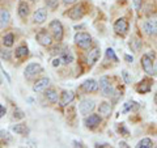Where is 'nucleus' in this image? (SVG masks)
<instances>
[{
  "label": "nucleus",
  "mask_w": 157,
  "mask_h": 148,
  "mask_svg": "<svg viewBox=\"0 0 157 148\" xmlns=\"http://www.w3.org/2000/svg\"><path fill=\"white\" fill-rule=\"evenodd\" d=\"M75 43L82 49V50H88L92 46V37L88 33H76L75 34Z\"/></svg>",
  "instance_id": "1"
},
{
  "label": "nucleus",
  "mask_w": 157,
  "mask_h": 148,
  "mask_svg": "<svg viewBox=\"0 0 157 148\" xmlns=\"http://www.w3.org/2000/svg\"><path fill=\"white\" fill-rule=\"evenodd\" d=\"M100 89H101L102 96H105V97H111L114 95V87L111 85L110 79L107 76H102L100 79Z\"/></svg>",
  "instance_id": "2"
},
{
  "label": "nucleus",
  "mask_w": 157,
  "mask_h": 148,
  "mask_svg": "<svg viewBox=\"0 0 157 148\" xmlns=\"http://www.w3.org/2000/svg\"><path fill=\"white\" fill-rule=\"evenodd\" d=\"M48 29L52 33V37L56 39V41H62L63 39V25L59 20H52L48 25Z\"/></svg>",
  "instance_id": "3"
},
{
  "label": "nucleus",
  "mask_w": 157,
  "mask_h": 148,
  "mask_svg": "<svg viewBox=\"0 0 157 148\" xmlns=\"http://www.w3.org/2000/svg\"><path fill=\"white\" fill-rule=\"evenodd\" d=\"M94 107H96L94 100L84 98V100L80 102V105H78V111H80L82 115H88V114H90V113L94 110Z\"/></svg>",
  "instance_id": "4"
},
{
  "label": "nucleus",
  "mask_w": 157,
  "mask_h": 148,
  "mask_svg": "<svg viewBox=\"0 0 157 148\" xmlns=\"http://www.w3.org/2000/svg\"><path fill=\"white\" fill-rule=\"evenodd\" d=\"M36 39H37V42H38L41 46L48 47V46L52 45V37L50 36V33H48L47 30H45V29L37 33Z\"/></svg>",
  "instance_id": "5"
},
{
  "label": "nucleus",
  "mask_w": 157,
  "mask_h": 148,
  "mask_svg": "<svg viewBox=\"0 0 157 148\" xmlns=\"http://www.w3.org/2000/svg\"><path fill=\"white\" fill-rule=\"evenodd\" d=\"M141 66H143V70L148 73V75H153L155 73L153 62H152V58L148 54H144V55L141 56Z\"/></svg>",
  "instance_id": "6"
},
{
  "label": "nucleus",
  "mask_w": 157,
  "mask_h": 148,
  "mask_svg": "<svg viewBox=\"0 0 157 148\" xmlns=\"http://www.w3.org/2000/svg\"><path fill=\"white\" fill-rule=\"evenodd\" d=\"M101 121H102V118L100 114H89L85 118L84 123L88 129H96V127L101 123Z\"/></svg>",
  "instance_id": "7"
},
{
  "label": "nucleus",
  "mask_w": 157,
  "mask_h": 148,
  "mask_svg": "<svg viewBox=\"0 0 157 148\" xmlns=\"http://www.w3.org/2000/svg\"><path fill=\"white\" fill-rule=\"evenodd\" d=\"M143 29L148 36H157V20H147L143 24Z\"/></svg>",
  "instance_id": "8"
},
{
  "label": "nucleus",
  "mask_w": 157,
  "mask_h": 148,
  "mask_svg": "<svg viewBox=\"0 0 157 148\" xmlns=\"http://www.w3.org/2000/svg\"><path fill=\"white\" fill-rule=\"evenodd\" d=\"M100 85H98V83L96 80H93V79H89V80H85L84 83L81 84V89L86 92V93H93V92H97Z\"/></svg>",
  "instance_id": "9"
},
{
  "label": "nucleus",
  "mask_w": 157,
  "mask_h": 148,
  "mask_svg": "<svg viewBox=\"0 0 157 148\" xmlns=\"http://www.w3.org/2000/svg\"><path fill=\"white\" fill-rule=\"evenodd\" d=\"M73 100H75V93L72 91H63L60 95V98H59V102H60L62 107H64L68 103H71Z\"/></svg>",
  "instance_id": "10"
},
{
  "label": "nucleus",
  "mask_w": 157,
  "mask_h": 148,
  "mask_svg": "<svg viewBox=\"0 0 157 148\" xmlns=\"http://www.w3.org/2000/svg\"><path fill=\"white\" fill-rule=\"evenodd\" d=\"M42 66L38 64V63H30V64H28L26 68H25V76L26 77H33L36 76L37 73L42 72Z\"/></svg>",
  "instance_id": "11"
},
{
  "label": "nucleus",
  "mask_w": 157,
  "mask_h": 148,
  "mask_svg": "<svg viewBox=\"0 0 157 148\" xmlns=\"http://www.w3.org/2000/svg\"><path fill=\"white\" fill-rule=\"evenodd\" d=\"M114 30L118 33V34H126L127 30H128V22L126 21L124 18H119L117 20L115 24H114Z\"/></svg>",
  "instance_id": "12"
},
{
  "label": "nucleus",
  "mask_w": 157,
  "mask_h": 148,
  "mask_svg": "<svg viewBox=\"0 0 157 148\" xmlns=\"http://www.w3.org/2000/svg\"><path fill=\"white\" fill-rule=\"evenodd\" d=\"M46 18H47V11H46V8H39L33 14V21H34V24H43V22L46 21Z\"/></svg>",
  "instance_id": "13"
},
{
  "label": "nucleus",
  "mask_w": 157,
  "mask_h": 148,
  "mask_svg": "<svg viewBox=\"0 0 157 148\" xmlns=\"http://www.w3.org/2000/svg\"><path fill=\"white\" fill-rule=\"evenodd\" d=\"M48 84H50V80H48L47 77H42V79H39L38 81H36V84L33 85V91L37 93L45 92L48 88Z\"/></svg>",
  "instance_id": "14"
},
{
  "label": "nucleus",
  "mask_w": 157,
  "mask_h": 148,
  "mask_svg": "<svg viewBox=\"0 0 157 148\" xmlns=\"http://www.w3.org/2000/svg\"><path fill=\"white\" fill-rule=\"evenodd\" d=\"M68 17L72 20H80L82 16H84V7L82 6H75L72 9H70V12L67 13Z\"/></svg>",
  "instance_id": "15"
},
{
  "label": "nucleus",
  "mask_w": 157,
  "mask_h": 148,
  "mask_svg": "<svg viewBox=\"0 0 157 148\" xmlns=\"http://www.w3.org/2000/svg\"><path fill=\"white\" fill-rule=\"evenodd\" d=\"M11 20V14L7 9H0V29H4Z\"/></svg>",
  "instance_id": "16"
},
{
  "label": "nucleus",
  "mask_w": 157,
  "mask_h": 148,
  "mask_svg": "<svg viewBox=\"0 0 157 148\" xmlns=\"http://www.w3.org/2000/svg\"><path fill=\"white\" fill-rule=\"evenodd\" d=\"M98 114L101 117H110L111 114V105L109 102H101L98 107Z\"/></svg>",
  "instance_id": "17"
},
{
  "label": "nucleus",
  "mask_w": 157,
  "mask_h": 148,
  "mask_svg": "<svg viewBox=\"0 0 157 148\" xmlns=\"http://www.w3.org/2000/svg\"><path fill=\"white\" fill-rule=\"evenodd\" d=\"M98 58H100V49L96 47V49H93L92 51H89V54H88V64L93 66L98 60Z\"/></svg>",
  "instance_id": "18"
},
{
  "label": "nucleus",
  "mask_w": 157,
  "mask_h": 148,
  "mask_svg": "<svg viewBox=\"0 0 157 148\" xmlns=\"http://www.w3.org/2000/svg\"><path fill=\"white\" fill-rule=\"evenodd\" d=\"M17 12H18V16L21 18H26L28 17V14H29V6L26 4V2H20L18 3Z\"/></svg>",
  "instance_id": "19"
},
{
  "label": "nucleus",
  "mask_w": 157,
  "mask_h": 148,
  "mask_svg": "<svg viewBox=\"0 0 157 148\" xmlns=\"http://www.w3.org/2000/svg\"><path fill=\"white\" fill-rule=\"evenodd\" d=\"M13 132H16L18 135H26L29 132V129L26 127V125H24V123H17V125H14L12 127Z\"/></svg>",
  "instance_id": "20"
},
{
  "label": "nucleus",
  "mask_w": 157,
  "mask_h": 148,
  "mask_svg": "<svg viewBox=\"0 0 157 148\" xmlns=\"http://www.w3.org/2000/svg\"><path fill=\"white\" fill-rule=\"evenodd\" d=\"M45 96L47 98V101H50L51 103H56L59 97H58V93L54 91V89H46L45 91Z\"/></svg>",
  "instance_id": "21"
},
{
  "label": "nucleus",
  "mask_w": 157,
  "mask_h": 148,
  "mask_svg": "<svg viewBox=\"0 0 157 148\" xmlns=\"http://www.w3.org/2000/svg\"><path fill=\"white\" fill-rule=\"evenodd\" d=\"M60 60L64 63V64H70V63H72V62H73V55H72L71 50H64V51H62Z\"/></svg>",
  "instance_id": "22"
},
{
  "label": "nucleus",
  "mask_w": 157,
  "mask_h": 148,
  "mask_svg": "<svg viewBox=\"0 0 157 148\" xmlns=\"http://www.w3.org/2000/svg\"><path fill=\"white\" fill-rule=\"evenodd\" d=\"M28 54H29V50H28L26 46H18L16 49V53H14V55H16L17 59H22V58L28 56Z\"/></svg>",
  "instance_id": "23"
},
{
  "label": "nucleus",
  "mask_w": 157,
  "mask_h": 148,
  "mask_svg": "<svg viewBox=\"0 0 157 148\" xmlns=\"http://www.w3.org/2000/svg\"><path fill=\"white\" fill-rule=\"evenodd\" d=\"M137 148H152L153 147V142L148 138H144V139H141L139 143H137Z\"/></svg>",
  "instance_id": "24"
},
{
  "label": "nucleus",
  "mask_w": 157,
  "mask_h": 148,
  "mask_svg": "<svg viewBox=\"0 0 157 148\" xmlns=\"http://www.w3.org/2000/svg\"><path fill=\"white\" fill-rule=\"evenodd\" d=\"M149 89H151V81L148 80H144L140 85H137V91L140 93H147V92H149Z\"/></svg>",
  "instance_id": "25"
},
{
  "label": "nucleus",
  "mask_w": 157,
  "mask_h": 148,
  "mask_svg": "<svg viewBox=\"0 0 157 148\" xmlns=\"http://www.w3.org/2000/svg\"><path fill=\"white\" fill-rule=\"evenodd\" d=\"M13 41H14L13 34L9 33V34H7V36L3 38V45L6 47H11V46H13Z\"/></svg>",
  "instance_id": "26"
},
{
  "label": "nucleus",
  "mask_w": 157,
  "mask_h": 148,
  "mask_svg": "<svg viewBox=\"0 0 157 148\" xmlns=\"http://www.w3.org/2000/svg\"><path fill=\"white\" fill-rule=\"evenodd\" d=\"M106 58L110 59V60H113V62H118V58H117V55H115L114 50H113V49H110V47L106 50Z\"/></svg>",
  "instance_id": "27"
},
{
  "label": "nucleus",
  "mask_w": 157,
  "mask_h": 148,
  "mask_svg": "<svg viewBox=\"0 0 157 148\" xmlns=\"http://www.w3.org/2000/svg\"><path fill=\"white\" fill-rule=\"evenodd\" d=\"M135 103H136V102H126V103H124V109H123V111L126 113L127 110H132V109L136 110L137 107H139V105H135Z\"/></svg>",
  "instance_id": "28"
},
{
  "label": "nucleus",
  "mask_w": 157,
  "mask_h": 148,
  "mask_svg": "<svg viewBox=\"0 0 157 148\" xmlns=\"http://www.w3.org/2000/svg\"><path fill=\"white\" fill-rule=\"evenodd\" d=\"M46 6L50 9H56L59 6V2L58 0H46Z\"/></svg>",
  "instance_id": "29"
},
{
  "label": "nucleus",
  "mask_w": 157,
  "mask_h": 148,
  "mask_svg": "<svg viewBox=\"0 0 157 148\" xmlns=\"http://www.w3.org/2000/svg\"><path fill=\"white\" fill-rule=\"evenodd\" d=\"M0 58L6 59V60H9V59H11V51L9 50H0Z\"/></svg>",
  "instance_id": "30"
},
{
  "label": "nucleus",
  "mask_w": 157,
  "mask_h": 148,
  "mask_svg": "<svg viewBox=\"0 0 157 148\" xmlns=\"http://www.w3.org/2000/svg\"><path fill=\"white\" fill-rule=\"evenodd\" d=\"M13 118H17V119H22V118H25V114H24V111L21 110H14L13 111Z\"/></svg>",
  "instance_id": "31"
},
{
  "label": "nucleus",
  "mask_w": 157,
  "mask_h": 148,
  "mask_svg": "<svg viewBox=\"0 0 157 148\" xmlns=\"http://www.w3.org/2000/svg\"><path fill=\"white\" fill-rule=\"evenodd\" d=\"M122 76H123L124 81H126L127 84H130V83H131V77L128 76V72H127L126 70H124V71H122Z\"/></svg>",
  "instance_id": "32"
},
{
  "label": "nucleus",
  "mask_w": 157,
  "mask_h": 148,
  "mask_svg": "<svg viewBox=\"0 0 157 148\" xmlns=\"http://www.w3.org/2000/svg\"><path fill=\"white\" fill-rule=\"evenodd\" d=\"M132 2H134V6H135V8H136V9H140L141 3H143V0H132Z\"/></svg>",
  "instance_id": "33"
},
{
  "label": "nucleus",
  "mask_w": 157,
  "mask_h": 148,
  "mask_svg": "<svg viewBox=\"0 0 157 148\" xmlns=\"http://www.w3.org/2000/svg\"><path fill=\"white\" fill-rule=\"evenodd\" d=\"M6 113H7V109L2 105V103H0V118H2L4 114H6Z\"/></svg>",
  "instance_id": "34"
},
{
  "label": "nucleus",
  "mask_w": 157,
  "mask_h": 148,
  "mask_svg": "<svg viewBox=\"0 0 157 148\" xmlns=\"http://www.w3.org/2000/svg\"><path fill=\"white\" fill-rule=\"evenodd\" d=\"M62 63V60H60V58H58V59H54V62H52V66L54 67H56V66H59Z\"/></svg>",
  "instance_id": "35"
},
{
  "label": "nucleus",
  "mask_w": 157,
  "mask_h": 148,
  "mask_svg": "<svg viewBox=\"0 0 157 148\" xmlns=\"http://www.w3.org/2000/svg\"><path fill=\"white\" fill-rule=\"evenodd\" d=\"M124 59H126L127 63H132V62H134V58L130 56V55H124Z\"/></svg>",
  "instance_id": "36"
},
{
  "label": "nucleus",
  "mask_w": 157,
  "mask_h": 148,
  "mask_svg": "<svg viewBox=\"0 0 157 148\" xmlns=\"http://www.w3.org/2000/svg\"><path fill=\"white\" fill-rule=\"evenodd\" d=\"M76 2H77V0H63V3H64V4H73Z\"/></svg>",
  "instance_id": "37"
},
{
  "label": "nucleus",
  "mask_w": 157,
  "mask_h": 148,
  "mask_svg": "<svg viewBox=\"0 0 157 148\" xmlns=\"http://www.w3.org/2000/svg\"><path fill=\"white\" fill-rule=\"evenodd\" d=\"M119 146H121V147H123V148L128 147V146H127V143H124V142H119Z\"/></svg>",
  "instance_id": "38"
},
{
  "label": "nucleus",
  "mask_w": 157,
  "mask_h": 148,
  "mask_svg": "<svg viewBox=\"0 0 157 148\" xmlns=\"http://www.w3.org/2000/svg\"><path fill=\"white\" fill-rule=\"evenodd\" d=\"M73 144H75V147H84L81 143H77V142H73Z\"/></svg>",
  "instance_id": "39"
},
{
  "label": "nucleus",
  "mask_w": 157,
  "mask_h": 148,
  "mask_svg": "<svg viewBox=\"0 0 157 148\" xmlns=\"http://www.w3.org/2000/svg\"><path fill=\"white\" fill-rule=\"evenodd\" d=\"M96 147H109V144H96Z\"/></svg>",
  "instance_id": "40"
},
{
  "label": "nucleus",
  "mask_w": 157,
  "mask_h": 148,
  "mask_svg": "<svg viewBox=\"0 0 157 148\" xmlns=\"http://www.w3.org/2000/svg\"><path fill=\"white\" fill-rule=\"evenodd\" d=\"M155 75L157 76V63H156V66H155Z\"/></svg>",
  "instance_id": "41"
},
{
  "label": "nucleus",
  "mask_w": 157,
  "mask_h": 148,
  "mask_svg": "<svg viewBox=\"0 0 157 148\" xmlns=\"http://www.w3.org/2000/svg\"><path fill=\"white\" fill-rule=\"evenodd\" d=\"M155 102H156V105H157V95L155 96Z\"/></svg>",
  "instance_id": "42"
},
{
  "label": "nucleus",
  "mask_w": 157,
  "mask_h": 148,
  "mask_svg": "<svg viewBox=\"0 0 157 148\" xmlns=\"http://www.w3.org/2000/svg\"><path fill=\"white\" fill-rule=\"evenodd\" d=\"M2 84H3V79L0 77V85H2Z\"/></svg>",
  "instance_id": "43"
},
{
  "label": "nucleus",
  "mask_w": 157,
  "mask_h": 148,
  "mask_svg": "<svg viewBox=\"0 0 157 148\" xmlns=\"http://www.w3.org/2000/svg\"><path fill=\"white\" fill-rule=\"evenodd\" d=\"M32 2H36V0H32Z\"/></svg>",
  "instance_id": "44"
}]
</instances>
